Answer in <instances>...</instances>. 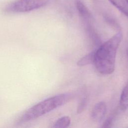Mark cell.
Masks as SVG:
<instances>
[{
  "label": "cell",
  "mask_w": 128,
  "mask_h": 128,
  "mask_svg": "<svg viewBox=\"0 0 128 128\" xmlns=\"http://www.w3.org/2000/svg\"><path fill=\"white\" fill-rule=\"evenodd\" d=\"M122 38V32H118L95 50L93 64L100 74L108 75L114 70L116 52Z\"/></svg>",
  "instance_id": "1"
},
{
  "label": "cell",
  "mask_w": 128,
  "mask_h": 128,
  "mask_svg": "<svg viewBox=\"0 0 128 128\" xmlns=\"http://www.w3.org/2000/svg\"><path fill=\"white\" fill-rule=\"evenodd\" d=\"M69 94H62L48 98L34 105L26 110L19 120L20 122H26L36 118L66 103L70 98Z\"/></svg>",
  "instance_id": "2"
},
{
  "label": "cell",
  "mask_w": 128,
  "mask_h": 128,
  "mask_svg": "<svg viewBox=\"0 0 128 128\" xmlns=\"http://www.w3.org/2000/svg\"><path fill=\"white\" fill-rule=\"evenodd\" d=\"M48 0H18L8 7L10 10L16 12H25L38 9L45 6Z\"/></svg>",
  "instance_id": "3"
},
{
  "label": "cell",
  "mask_w": 128,
  "mask_h": 128,
  "mask_svg": "<svg viewBox=\"0 0 128 128\" xmlns=\"http://www.w3.org/2000/svg\"><path fill=\"white\" fill-rule=\"evenodd\" d=\"M74 4L80 17L85 24L92 23L93 18L90 11L85 4L80 0H76Z\"/></svg>",
  "instance_id": "4"
},
{
  "label": "cell",
  "mask_w": 128,
  "mask_h": 128,
  "mask_svg": "<svg viewBox=\"0 0 128 128\" xmlns=\"http://www.w3.org/2000/svg\"><path fill=\"white\" fill-rule=\"evenodd\" d=\"M106 112V106L103 101L96 103L93 108L91 116L93 120L96 122L101 121L104 116Z\"/></svg>",
  "instance_id": "5"
},
{
  "label": "cell",
  "mask_w": 128,
  "mask_h": 128,
  "mask_svg": "<svg viewBox=\"0 0 128 128\" xmlns=\"http://www.w3.org/2000/svg\"><path fill=\"white\" fill-rule=\"evenodd\" d=\"M110 2L128 18V0H108Z\"/></svg>",
  "instance_id": "6"
},
{
  "label": "cell",
  "mask_w": 128,
  "mask_h": 128,
  "mask_svg": "<svg viewBox=\"0 0 128 128\" xmlns=\"http://www.w3.org/2000/svg\"><path fill=\"white\" fill-rule=\"evenodd\" d=\"M119 108L124 111L128 108V82L124 88L120 96Z\"/></svg>",
  "instance_id": "7"
},
{
  "label": "cell",
  "mask_w": 128,
  "mask_h": 128,
  "mask_svg": "<svg viewBox=\"0 0 128 128\" xmlns=\"http://www.w3.org/2000/svg\"><path fill=\"white\" fill-rule=\"evenodd\" d=\"M94 50H93L80 58L77 62V65L79 66H84L94 63Z\"/></svg>",
  "instance_id": "8"
},
{
  "label": "cell",
  "mask_w": 128,
  "mask_h": 128,
  "mask_svg": "<svg viewBox=\"0 0 128 128\" xmlns=\"http://www.w3.org/2000/svg\"><path fill=\"white\" fill-rule=\"evenodd\" d=\"M70 124V118L68 116H64L59 118L55 122L53 127L54 128H66L68 127Z\"/></svg>",
  "instance_id": "9"
},
{
  "label": "cell",
  "mask_w": 128,
  "mask_h": 128,
  "mask_svg": "<svg viewBox=\"0 0 128 128\" xmlns=\"http://www.w3.org/2000/svg\"><path fill=\"white\" fill-rule=\"evenodd\" d=\"M116 112H115L114 114H112V115H111L110 116V117H108L104 122L102 126V128H109L110 127V125L112 124L114 119L115 117V116L116 115Z\"/></svg>",
  "instance_id": "10"
},
{
  "label": "cell",
  "mask_w": 128,
  "mask_h": 128,
  "mask_svg": "<svg viewBox=\"0 0 128 128\" xmlns=\"http://www.w3.org/2000/svg\"><path fill=\"white\" fill-rule=\"evenodd\" d=\"M86 97H84L80 102L79 104V105L78 107V109H77V112L78 113H80V112H82L84 108H85V106H86Z\"/></svg>",
  "instance_id": "11"
},
{
  "label": "cell",
  "mask_w": 128,
  "mask_h": 128,
  "mask_svg": "<svg viewBox=\"0 0 128 128\" xmlns=\"http://www.w3.org/2000/svg\"><path fill=\"white\" fill-rule=\"evenodd\" d=\"M126 54H127V55H128V49L127 50V51H126Z\"/></svg>",
  "instance_id": "12"
}]
</instances>
